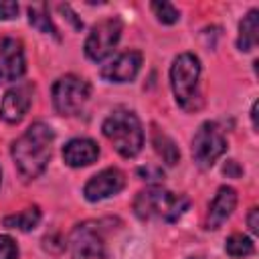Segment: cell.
Instances as JSON below:
<instances>
[{
    "mask_svg": "<svg viewBox=\"0 0 259 259\" xmlns=\"http://www.w3.org/2000/svg\"><path fill=\"white\" fill-rule=\"evenodd\" d=\"M247 223H249L251 233H253V235H257V233H259V208H257V206H253V208L249 210Z\"/></svg>",
    "mask_w": 259,
    "mask_h": 259,
    "instance_id": "obj_23",
    "label": "cell"
},
{
    "mask_svg": "<svg viewBox=\"0 0 259 259\" xmlns=\"http://www.w3.org/2000/svg\"><path fill=\"white\" fill-rule=\"evenodd\" d=\"M101 132L123 158H134L144 146L142 123H140L138 115L125 107L113 109L105 117Z\"/></svg>",
    "mask_w": 259,
    "mask_h": 259,
    "instance_id": "obj_3",
    "label": "cell"
},
{
    "mask_svg": "<svg viewBox=\"0 0 259 259\" xmlns=\"http://www.w3.org/2000/svg\"><path fill=\"white\" fill-rule=\"evenodd\" d=\"M223 172H225V174H231V176H235V178H237V176L241 174V168L237 166V162H235V160H229V162L225 164Z\"/></svg>",
    "mask_w": 259,
    "mask_h": 259,
    "instance_id": "obj_25",
    "label": "cell"
},
{
    "mask_svg": "<svg viewBox=\"0 0 259 259\" xmlns=\"http://www.w3.org/2000/svg\"><path fill=\"white\" fill-rule=\"evenodd\" d=\"M34 95V85L32 83H20L12 89H8L2 97L0 103V117L8 123H18L24 113L28 111Z\"/></svg>",
    "mask_w": 259,
    "mask_h": 259,
    "instance_id": "obj_9",
    "label": "cell"
},
{
    "mask_svg": "<svg viewBox=\"0 0 259 259\" xmlns=\"http://www.w3.org/2000/svg\"><path fill=\"white\" fill-rule=\"evenodd\" d=\"M190 259H202V257H190Z\"/></svg>",
    "mask_w": 259,
    "mask_h": 259,
    "instance_id": "obj_28",
    "label": "cell"
},
{
    "mask_svg": "<svg viewBox=\"0 0 259 259\" xmlns=\"http://www.w3.org/2000/svg\"><path fill=\"white\" fill-rule=\"evenodd\" d=\"M154 148H156V152L164 158V162L170 164V166L180 160V152H178L176 144H174L166 134H162L160 130L154 132Z\"/></svg>",
    "mask_w": 259,
    "mask_h": 259,
    "instance_id": "obj_17",
    "label": "cell"
},
{
    "mask_svg": "<svg viewBox=\"0 0 259 259\" xmlns=\"http://www.w3.org/2000/svg\"><path fill=\"white\" fill-rule=\"evenodd\" d=\"M28 20L34 28H38L40 32H47V34H53L57 36V28L53 26L51 18H49V12H47V4H32L28 6Z\"/></svg>",
    "mask_w": 259,
    "mask_h": 259,
    "instance_id": "obj_18",
    "label": "cell"
},
{
    "mask_svg": "<svg viewBox=\"0 0 259 259\" xmlns=\"http://www.w3.org/2000/svg\"><path fill=\"white\" fill-rule=\"evenodd\" d=\"M225 251H227L231 257H245V255H251V253L255 251V247H253V241H251L249 237L235 233V235H231V237L227 239Z\"/></svg>",
    "mask_w": 259,
    "mask_h": 259,
    "instance_id": "obj_19",
    "label": "cell"
},
{
    "mask_svg": "<svg viewBox=\"0 0 259 259\" xmlns=\"http://www.w3.org/2000/svg\"><path fill=\"white\" fill-rule=\"evenodd\" d=\"M251 121H253V127L257 130V101H255L253 107H251Z\"/></svg>",
    "mask_w": 259,
    "mask_h": 259,
    "instance_id": "obj_26",
    "label": "cell"
},
{
    "mask_svg": "<svg viewBox=\"0 0 259 259\" xmlns=\"http://www.w3.org/2000/svg\"><path fill=\"white\" fill-rule=\"evenodd\" d=\"M55 140L53 130L36 121L12 144V160L24 178H36L45 172L51 158V144Z\"/></svg>",
    "mask_w": 259,
    "mask_h": 259,
    "instance_id": "obj_1",
    "label": "cell"
},
{
    "mask_svg": "<svg viewBox=\"0 0 259 259\" xmlns=\"http://www.w3.org/2000/svg\"><path fill=\"white\" fill-rule=\"evenodd\" d=\"M121 36V20L119 18H105L101 22H97L87 40H85V55L91 59V61H103L105 57H109L117 45Z\"/></svg>",
    "mask_w": 259,
    "mask_h": 259,
    "instance_id": "obj_8",
    "label": "cell"
},
{
    "mask_svg": "<svg viewBox=\"0 0 259 259\" xmlns=\"http://www.w3.org/2000/svg\"><path fill=\"white\" fill-rule=\"evenodd\" d=\"M138 174H142V176H150L148 180H162V178H164V172H162L160 168H154V166L140 168V170H138Z\"/></svg>",
    "mask_w": 259,
    "mask_h": 259,
    "instance_id": "obj_24",
    "label": "cell"
},
{
    "mask_svg": "<svg viewBox=\"0 0 259 259\" xmlns=\"http://www.w3.org/2000/svg\"><path fill=\"white\" fill-rule=\"evenodd\" d=\"M40 221V210L38 206H28L24 208L22 212H16V214H10L4 219V227H10V229H18V231H32Z\"/></svg>",
    "mask_w": 259,
    "mask_h": 259,
    "instance_id": "obj_16",
    "label": "cell"
},
{
    "mask_svg": "<svg viewBox=\"0 0 259 259\" xmlns=\"http://www.w3.org/2000/svg\"><path fill=\"white\" fill-rule=\"evenodd\" d=\"M123 186H125V176L117 168H105L93 178H89V182L83 188V194L89 202H97L111 194H117Z\"/></svg>",
    "mask_w": 259,
    "mask_h": 259,
    "instance_id": "obj_11",
    "label": "cell"
},
{
    "mask_svg": "<svg viewBox=\"0 0 259 259\" xmlns=\"http://www.w3.org/2000/svg\"><path fill=\"white\" fill-rule=\"evenodd\" d=\"M227 150L223 130L214 121H204L192 138V160L198 168H210Z\"/></svg>",
    "mask_w": 259,
    "mask_h": 259,
    "instance_id": "obj_5",
    "label": "cell"
},
{
    "mask_svg": "<svg viewBox=\"0 0 259 259\" xmlns=\"http://www.w3.org/2000/svg\"><path fill=\"white\" fill-rule=\"evenodd\" d=\"M259 40V10H249L239 24V38L237 47L241 51H253Z\"/></svg>",
    "mask_w": 259,
    "mask_h": 259,
    "instance_id": "obj_15",
    "label": "cell"
},
{
    "mask_svg": "<svg viewBox=\"0 0 259 259\" xmlns=\"http://www.w3.org/2000/svg\"><path fill=\"white\" fill-rule=\"evenodd\" d=\"M18 257V247L12 237L0 235V259H16Z\"/></svg>",
    "mask_w": 259,
    "mask_h": 259,
    "instance_id": "obj_21",
    "label": "cell"
},
{
    "mask_svg": "<svg viewBox=\"0 0 259 259\" xmlns=\"http://www.w3.org/2000/svg\"><path fill=\"white\" fill-rule=\"evenodd\" d=\"M237 204V192L231 186H221L214 200L210 202L208 208V219H206V227L208 229H219L235 210Z\"/></svg>",
    "mask_w": 259,
    "mask_h": 259,
    "instance_id": "obj_14",
    "label": "cell"
},
{
    "mask_svg": "<svg viewBox=\"0 0 259 259\" xmlns=\"http://www.w3.org/2000/svg\"><path fill=\"white\" fill-rule=\"evenodd\" d=\"M188 206H190L188 196L176 194L158 184L140 190L138 196L134 198V212L142 221L158 219V221L174 223L188 210Z\"/></svg>",
    "mask_w": 259,
    "mask_h": 259,
    "instance_id": "obj_2",
    "label": "cell"
},
{
    "mask_svg": "<svg viewBox=\"0 0 259 259\" xmlns=\"http://www.w3.org/2000/svg\"><path fill=\"white\" fill-rule=\"evenodd\" d=\"M198 77H200V61L192 53H182L174 59L170 67V83L178 105L186 111H196L202 105V97L198 91Z\"/></svg>",
    "mask_w": 259,
    "mask_h": 259,
    "instance_id": "obj_4",
    "label": "cell"
},
{
    "mask_svg": "<svg viewBox=\"0 0 259 259\" xmlns=\"http://www.w3.org/2000/svg\"><path fill=\"white\" fill-rule=\"evenodd\" d=\"M97 156H99V148L89 138H73L63 146V160L71 168L89 166L97 160Z\"/></svg>",
    "mask_w": 259,
    "mask_h": 259,
    "instance_id": "obj_13",
    "label": "cell"
},
{
    "mask_svg": "<svg viewBox=\"0 0 259 259\" xmlns=\"http://www.w3.org/2000/svg\"><path fill=\"white\" fill-rule=\"evenodd\" d=\"M0 182H2V170H0Z\"/></svg>",
    "mask_w": 259,
    "mask_h": 259,
    "instance_id": "obj_27",
    "label": "cell"
},
{
    "mask_svg": "<svg viewBox=\"0 0 259 259\" xmlns=\"http://www.w3.org/2000/svg\"><path fill=\"white\" fill-rule=\"evenodd\" d=\"M91 87L77 75L59 77L53 85V105L61 115H75L89 99Z\"/></svg>",
    "mask_w": 259,
    "mask_h": 259,
    "instance_id": "obj_6",
    "label": "cell"
},
{
    "mask_svg": "<svg viewBox=\"0 0 259 259\" xmlns=\"http://www.w3.org/2000/svg\"><path fill=\"white\" fill-rule=\"evenodd\" d=\"M24 51L22 42L16 38L0 40V83L16 81L24 75Z\"/></svg>",
    "mask_w": 259,
    "mask_h": 259,
    "instance_id": "obj_10",
    "label": "cell"
},
{
    "mask_svg": "<svg viewBox=\"0 0 259 259\" xmlns=\"http://www.w3.org/2000/svg\"><path fill=\"white\" fill-rule=\"evenodd\" d=\"M140 65H142V53L125 51L101 69V77L107 81H113V83H127L138 75Z\"/></svg>",
    "mask_w": 259,
    "mask_h": 259,
    "instance_id": "obj_12",
    "label": "cell"
},
{
    "mask_svg": "<svg viewBox=\"0 0 259 259\" xmlns=\"http://www.w3.org/2000/svg\"><path fill=\"white\" fill-rule=\"evenodd\" d=\"M69 247L75 259H105L103 229L95 221L81 223L69 237Z\"/></svg>",
    "mask_w": 259,
    "mask_h": 259,
    "instance_id": "obj_7",
    "label": "cell"
},
{
    "mask_svg": "<svg viewBox=\"0 0 259 259\" xmlns=\"http://www.w3.org/2000/svg\"><path fill=\"white\" fill-rule=\"evenodd\" d=\"M18 14V4L16 2H4L0 0V20H10Z\"/></svg>",
    "mask_w": 259,
    "mask_h": 259,
    "instance_id": "obj_22",
    "label": "cell"
},
{
    "mask_svg": "<svg viewBox=\"0 0 259 259\" xmlns=\"http://www.w3.org/2000/svg\"><path fill=\"white\" fill-rule=\"evenodd\" d=\"M150 6H152L154 14L158 16V20H160L162 24H174V22H178V18H180V12H178L170 2H152Z\"/></svg>",
    "mask_w": 259,
    "mask_h": 259,
    "instance_id": "obj_20",
    "label": "cell"
}]
</instances>
